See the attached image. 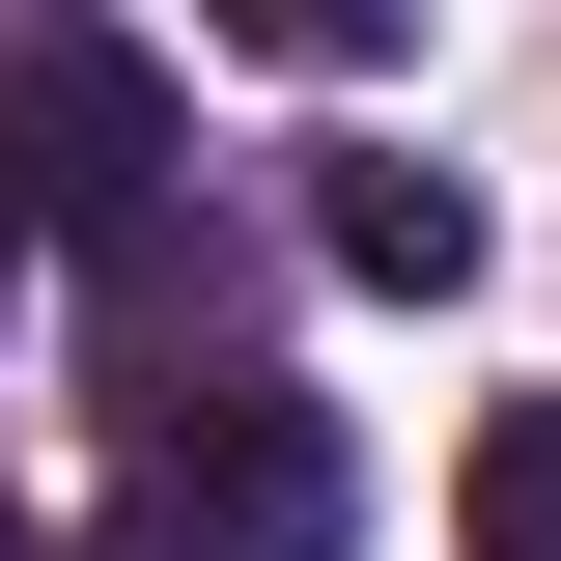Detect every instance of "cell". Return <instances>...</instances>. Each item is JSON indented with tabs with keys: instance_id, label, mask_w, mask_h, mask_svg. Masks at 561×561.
Returning <instances> with one entry per match:
<instances>
[{
	"instance_id": "1",
	"label": "cell",
	"mask_w": 561,
	"mask_h": 561,
	"mask_svg": "<svg viewBox=\"0 0 561 561\" xmlns=\"http://www.w3.org/2000/svg\"><path fill=\"white\" fill-rule=\"evenodd\" d=\"M365 478L280 365H113V561H337Z\"/></svg>"
},
{
	"instance_id": "2",
	"label": "cell",
	"mask_w": 561,
	"mask_h": 561,
	"mask_svg": "<svg viewBox=\"0 0 561 561\" xmlns=\"http://www.w3.org/2000/svg\"><path fill=\"white\" fill-rule=\"evenodd\" d=\"M0 225H28V253H84L113 309L169 280L197 140H169V57H140V28H28V57H0Z\"/></svg>"
},
{
	"instance_id": "3",
	"label": "cell",
	"mask_w": 561,
	"mask_h": 561,
	"mask_svg": "<svg viewBox=\"0 0 561 561\" xmlns=\"http://www.w3.org/2000/svg\"><path fill=\"white\" fill-rule=\"evenodd\" d=\"M309 253L393 280V309H449V280H478V197H449L421 140H309Z\"/></svg>"
},
{
	"instance_id": "4",
	"label": "cell",
	"mask_w": 561,
	"mask_h": 561,
	"mask_svg": "<svg viewBox=\"0 0 561 561\" xmlns=\"http://www.w3.org/2000/svg\"><path fill=\"white\" fill-rule=\"evenodd\" d=\"M449 534H478V561H561V393H505L478 449H449Z\"/></svg>"
},
{
	"instance_id": "5",
	"label": "cell",
	"mask_w": 561,
	"mask_h": 561,
	"mask_svg": "<svg viewBox=\"0 0 561 561\" xmlns=\"http://www.w3.org/2000/svg\"><path fill=\"white\" fill-rule=\"evenodd\" d=\"M197 28H253V57H309V84H365V57H421V0H197Z\"/></svg>"
},
{
	"instance_id": "6",
	"label": "cell",
	"mask_w": 561,
	"mask_h": 561,
	"mask_svg": "<svg viewBox=\"0 0 561 561\" xmlns=\"http://www.w3.org/2000/svg\"><path fill=\"white\" fill-rule=\"evenodd\" d=\"M28 28H57V0H0V57H28Z\"/></svg>"
},
{
	"instance_id": "7",
	"label": "cell",
	"mask_w": 561,
	"mask_h": 561,
	"mask_svg": "<svg viewBox=\"0 0 561 561\" xmlns=\"http://www.w3.org/2000/svg\"><path fill=\"white\" fill-rule=\"evenodd\" d=\"M0 309H28V225H0Z\"/></svg>"
},
{
	"instance_id": "8",
	"label": "cell",
	"mask_w": 561,
	"mask_h": 561,
	"mask_svg": "<svg viewBox=\"0 0 561 561\" xmlns=\"http://www.w3.org/2000/svg\"><path fill=\"white\" fill-rule=\"evenodd\" d=\"M0 561H57V534H28V505H0Z\"/></svg>"
}]
</instances>
